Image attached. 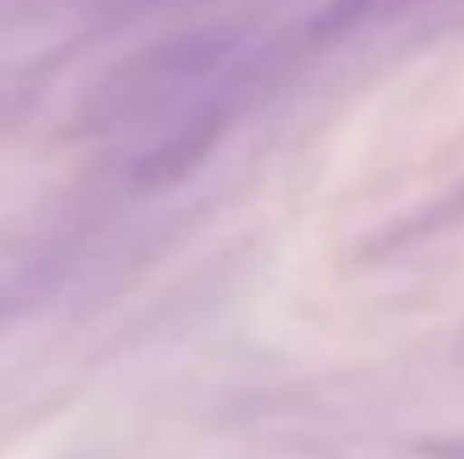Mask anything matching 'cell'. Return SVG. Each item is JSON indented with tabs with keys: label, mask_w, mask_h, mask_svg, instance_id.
<instances>
[{
	"label": "cell",
	"mask_w": 464,
	"mask_h": 459,
	"mask_svg": "<svg viewBox=\"0 0 464 459\" xmlns=\"http://www.w3.org/2000/svg\"><path fill=\"white\" fill-rule=\"evenodd\" d=\"M239 41L244 36L235 27H189L154 45H140L86 91L77 127L86 136H113L154 122L167 109L185 104L198 86H208L221 68H230Z\"/></svg>",
	"instance_id": "cell-1"
},
{
	"label": "cell",
	"mask_w": 464,
	"mask_h": 459,
	"mask_svg": "<svg viewBox=\"0 0 464 459\" xmlns=\"http://www.w3.org/2000/svg\"><path fill=\"white\" fill-rule=\"evenodd\" d=\"M230 122H235V100H230V95H208V100H198L167 136H158L154 145L136 158L131 185L154 194V189H167V185L185 180L208 153L221 145V136L230 131Z\"/></svg>",
	"instance_id": "cell-2"
},
{
	"label": "cell",
	"mask_w": 464,
	"mask_h": 459,
	"mask_svg": "<svg viewBox=\"0 0 464 459\" xmlns=\"http://www.w3.org/2000/svg\"><path fill=\"white\" fill-rule=\"evenodd\" d=\"M420 455L424 459H464V433L460 437H429V442L420 446Z\"/></svg>",
	"instance_id": "cell-3"
},
{
	"label": "cell",
	"mask_w": 464,
	"mask_h": 459,
	"mask_svg": "<svg viewBox=\"0 0 464 459\" xmlns=\"http://www.w3.org/2000/svg\"><path fill=\"white\" fill-rule=\"evenodd\" d=\"M415 5H424V0H383V23L397 18V14H406V9H415Z\"/></svg>",
	"instance_id": "cell-4"
},
{
	"label": "cell",
	"mask_w": 464,
	"mask_h": 459,
	"mask_svg": "<svg viewBox=\"0 0 464 459\" xmlns=\"http://www.w3.org/2000/svg\"><path fill=\"white\" fill-rule=\"evenodd\" d=\"M456 360H460V369H464V338L456 342Z\"/></svg>",
	"instance_id": "cell-5"
}]
</instances>
